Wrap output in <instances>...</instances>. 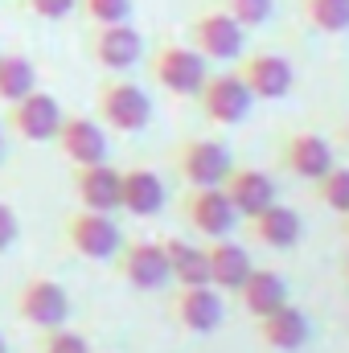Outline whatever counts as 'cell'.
Segmentation results:
<instances>
[{
    "label": "cell",
    "mask_w": 349,
    "mask_h": 353,
    "mask_svg": "<svg viewBox=\"0 0 349 353\" xmlns=\"http://www.w3.org/2000/svg\"><path fill=\"white\" fill-rule=\"evenodd\" d=\"M341 140H349V128H346V132H341Z\"/></svg>",
    "instance_id": "cell-34"
},
{
    "label": "cell",
    "mask_w": 349,
    "mask_h": 353,
    "mask_svg": "<svg viewBox=\"0 0 349 353\" xmlns=\"http://www.w3.org/2000/svg\"><path fill=\"white\" fill-rule=\"evenodd\" d=\"M119 210L136 214V218H152L165 210V181L152 173L148 165H132L119 169Z\"/></svg>",
    "instance_id": "cell-17"
},
{
    "label": "cell",
    "mask_w": 349,
    "mask_h": 353,
    "mask_svg": "<svg viewBox=\"0 0 349 353\" xmlns=\"http://www.w3.org/2000/svg\"><path fill=\"white\" fill-rule=\"evenodd\" d=\"M300 17L317 33H346L349 29V0H300Z\"/></svg>",
    "instance_id": "cell-25"
},
{
    "label": "cell",
    "mask_w": 349,
    "mask_h": 353,
    "mask_svg": "<svg viewBox=\"0 0 349 353\" xmlns=\"http://www.w3.org/2000/svg\"><path fill=\"white\" fill-rule=\"evenodd\" d=\"M17 316L33 329H62L70 321V296L58 279L50 275H29L17 288Z\"/></svg>",
    "instance_id": "cell-5"
},
{
    "label": "cell",
    "mask_w": 349,
    "mask_h": 353,
    "mask_svg": "<svg viewBox=\"0 0 349 353\" xmlns=\"http://www.w3.org/2000/svg\"><path fill=\"white\" fill-rule=\"evenodd\" d=\"M251 255L247 247H239L235 239H210L206 247V275H210V288L218 292H239V283L251 275Z\"/></svg>",
    "instance_id": "cell-19"
},
{
    "label": "cell",
    "mask_w": 349,
    "mask_h": 353,
    "mask_svg": "<svg viewBox=\"0 0 349 353\" xmlns=\"http://www.w3.org/2000/svg\"><path fill=\"white\" fill-rule=\"evenodd\" d=\"M193 99H197L201 115H206L210 123H218V128H230V123L247 119V111H251V103H255L251 90L243 87V79H239L235 70L206 74V83H201V90H197Z\"/></svg>",
    "instance_id": "cell-10"
},
{
    "label": "cell",
    "mask_w": 349,
    "mask_h": 353,
    "mask_svg": "<svg viewBox=\"0 0 349 353\" xmlns=\"http://www.w3.org/2000/svg\"><path fill=\"white\" fill-rule=\"evenodd\" d=\"M206 74H210L206 58L185 41H161L148 54V79L161 90H169L173 99H193L206 83Z\"/></svg>",
    "instance_id": "cell-2"
},
{
    "label": "cell",
    "mask_w": 349,
    "mask_h": 353,
    "mask_svg": "<svg viewBox=\"0 0 349 353\" xmlns=\"http://www.w3.org/2000/svg\"><path fill=\"white\" fill-rule=\"evenodd\" d=\"M90 25H119L132 21V0H79V8Z\"/></svg>",
    "instance_id": "cell-27"
},
{
    "label": "cell",
    "mask_w": 349,
    "mask_h": 353,
    "mask_svg": "<svg viewBox=\"0 0 349 353\" xmlns=\"http://www.w3.org/2000/svg\"><path fill=\"white\" fill-rule=\"evenodd\" d=\"M115 271H119V279H123L128 288H136V292H161V288L169 283L165 251H161V243H148V239L119 247Z\"/></svg>",
    "instance_id": "cell-13"
},
{
    "label": "cell",
    "mask_w": 349,
    "mask_h": 353,
    "mask_svg": "<svg viewBox=\"0 0 349 353\" xmlns=\"http://www.w3.org/2000/svg\"><path fill=\"white\" fill-rule=\"evenodd\" d=\"M161 251H165V263H169V279L173 283H181V288L210 283V275H206V247H193L185 239H165Z\"/></svg>",
    "instance_id": "cell-23"
},
{
    "label": "cell",
    "mask_w": 349,
    "mask_h": 353,
    "mask_svg": "<svg viewBox=\"0 0 349 353\" xmlns=\"http://www.w3.org/2000/svg\"><path fill=\"white\" fill-rule=\"evenodd\" d=\"M181 218L201 234V239H230L239 214L226 201L222 185H189L181 193Z\"/></svg>",
    "instance_id": "cell-7"
},
{
    "label": "cell",
    "mask_w": 349,
    "mask_h": 353,
    "mask_svg": "<svg viewBox=\"0 0 349 353\" xmlns=\"http://www.w3.org/2000/svg\"><path fill=\"white\" fill-rule=\"evenodd\" d=\"M235 296H239L243 312H251V316L259 321V316H267L271 308L288 304V283H283V275L271 271V267H251V275L239 283Z\"/></svg>",
    "instance_id": "cell-22"
},
{
    "label": "cell",
    "mask_w": 349,
    "mask_h": 353,
    "mask_svg": "<svg viewBox=\"0 0 349 353\" xmlns=\"http://www.w3.org/2000/svg\"><path fill=\"white\" fill-rule=\"evenodd\" d=\"M173 169L181 173L185 185H222L226 173L235 169V161H230V148L222 140L189 136L173 148Z\"/></svg>",
    "instance_id": "cell-6"
},
{
    "label": "cell",
    "mask_w": 349,
    "mask_h": 353,
    "mask_svg": "<svg viewBox=\"0 0 349 353\" xmlns=\"http://www.w3.org/2000/svg\"><path fill=\"white\" fill-rule=\"evenodd\" d=\"M37 353H90L87 337L83 333H74V329H46L41 333V341H37Z\"/></svg>",
    "instance_id": "cell-29"
},
{
    "label": "cell",
    "mask_w": 349,
    "mask_h": 353,
    "mask_svg": "<svg viewBox=\"0 0 349 353\" xmlns=\"http://www.w3.org/2000/svg\"><path fill=\"white\" fill-rule=\"evenodd\" d=\"M312 185H317V197H321V205L346 218V214H349V165H333L329 173L317 176Z\"/></svg>",
    "instance_id": "cell-26"
},
{
    "label": "cell",
    "mask_w": 349,
    "mask_h": 353,
    "mask_svg": "<svg viewBox=\"0 0 349 353\" xmlns=\"http://www.w3.org/2000/svg\"><path fill=\"white\" fill-rule=\"evenodd\" d=\"M259 341L275 353L300 350V345L308 341V316H304V308H296V304L288 300V304L271 308L267 316H259Z\"/></svg>",
    "instance_id": "cell-21"
},
{
    "label": "cell",
    "mask_w": 349,
    "mask_h": 353,
    "mask_svg": "<svg viewBox=\"0 0 349 353\" xmlns=\"http://www.w3.org/2000/svg\"><path fill=\"white\" fill-rule=\"evenodd\" d=\"M62 115H66V111L58 107L54 94H46V90H29L25 99H17V103L4 107V128H8L12 136L29 140V144H46V140L58 136Z\"/></svg>",
    "instance_id": "cell-8"
},
{
    "label": "cell",
    "mask_w": 349,
    "mask_h": 353,
    "mask_svg": "<svg viewBox=\"0 0 349 353\" xmlns=\"http://www.w3.org/2000/svg\"><path fill=\"white\" fill-rule=\"evenodd\" d=\"M17 234H21V222H17V210L0 201V251H8V247L17 243Z\"/></svg>",
    "instance_id": "cell-31"
},
{
    "label": "cell",
    "mask_w": 349,
    "mask_h": 353,
    "mask_svg": "<svg viewBox=\"0 0 349 353\" xmlns=\"http://www.w3.org/2000/svg\"><path fill=\"white\" fill-rule=\"evenodd\" d=\"M54 144H58V152L70 161V169L107 161V132H103V123L90 119V115H62Z\"/></svg>",
    "instance_id": "cell-14"
},
{
    "label": "cell",
    "mask_w": 349,
    "mask_h": 353,
    "mask_svg": "<svg viewBox=\"0 0 349 353\" xmlns=\"http://www.w3.org/2000/svg\"><path fill=\"white\" fill-rule=\"evenodd\" d=\"M346 230H349V214H346Z\"/></svg>",
    "instance_id": "cell-35"
},
{
    "label": "cell",
    "mask_w": 349,
    "mask_h": 353,
    "mask_svg": "<svg viewBox=\"0 0 349 353\" xmlns=\"http://www.w3.org/2000/svg\"><path fill=\"white\" fill-rule=\"evenodd\" d=\"M87 54L94 66L111 70V74H123L132 70L140 58H144V37L132 21H119V25H94L87 37Z\"/></svg>",
    "instance_id": "cell-9"
},
{
    "label": "cell",
    "mask_w": 349,
    "mask_h": 353,
    "mask_svg": "<svg viewBox=\"0 0 349 353\" xmlns=\"http://www.w3.org/2000/svg\"><path fill=\"white\" fill-rule=\"evenodd\" d=\"M0 353H8V345H4V337H0Z\"/></svg>",
    "instance_id": "cell-33"
},
{
    "label": "cell",
    "mask_w": 349,
    "mask_h": 353,
    "mask_svg": "<svg viewBox=\"0 0 349 353\" xmlns=\"http://www.w3.org/2000/svg\"><path fill=\"white\" fill-rule=\"evenodd\" d=\"M247 239L267 247V251H288V247L300 243V214L292 205L271 201L255 218H247Z\"/></svg>",
    "instance_id": "cell-18"
},
{
    "label": "cell",
    "mask_w": 349,
    "mask_h": 353,
    "mask_svg": "<svg viewBox=\"0 0 349 353\" xmlns=\"http://www.w3.org/2000/svg\"><path fill=\"white\" fill-rule=\"evenodd\" d=\"M21 4H25V12H33L41 21H62L79 8V0H21Z\"/></svg>",
    "instance_id": "cell-30"
},
{
    "label": "cell",
    "mask_w": 349,
    "mask_h": 353,
    "mask_svg": "<svg viewBox=\"0 0 349 353\" xmlns=\"http://www.w3.org/2000/svg\"><path fill=\"white\" fill-rule=\"evenodd\" d=\"M243 29H259L271 21V12H275V0H218Z\"/></svg>",
    "instance_id": "cell-28"
},
{
    "label": "cell",
    "mask_w": 349,
    "mask_h": 353,
    "mask_svg": "<svg viewBox=\"0 0 349 353\" xmlns=\"http://www.w3.org/2000/svg\"><path fill=\"white\" fill-rule=\"evenodd\" d=\"M29 90H37V70L25 54H0V103H17Z\"/></svg>",
    "instance_id": "cell-24"
},
{
    "label": "cell",
    "mask_w": 349,
    "mask_h": 353,
    "mask_svg": "<svg viewBox=\"0 0 349 353\" xmlns=\"http://www.w3.org/2000/svg\"><path fill=\"white\" fill-rule=\"evenodd\" d=\"M169 316L185 333H214L226 316V304H222V292L201 283V288H181L177 283L173 296H169Z\"/></svg>",
    "instance_id": "cell-12"
},
{
    "label": "cell",
    "mask_w": 349,
    "mask_h": 353,
    "mask_svg": "<svg viewBox=\"0 0 349 353\" xmlns=\"http://www.w3.org/2000/svg\"><path fill=\"white\" fill-rule=\"evenodd\" d=\"M222 193L226 201L235 205L239 218H255L259 210H267L275 201V181L263 173V169H251V165H235L226 181H222Z\"/></svg>",
    "instance_id": "cell-16"
},
{
    "label": "cell",
    "mask_w": 349,
    "mask_h": 353,
    "mask_svg": "<svg viewBox=\"0 0 349 353\" xmlns=\"http://www.w3.org/2000/svg\"><path fill=\"white\" fill-rule=\"evenodd\" d=\"M62 239L74 255H83L90 263H103V259H115L123 239H119V226L111 214H99V210H74L66 214L62 222Z\"/></svg>",
    "instance_id": "cell-4"
},
{
    "label": "cell",
    "mask_w": 349,
    "mask_h": 353,
    "mask_svg": "<svg viewBox=\"0 0 349 353\" xmlns=\"http://www.w3.org/2000/svg\"><path fill=\"white\" fill-rule=\"evenodd\" d=\"M0 157H4V128H0Z\"/></svg>",
    "instance_id": "cell-32"
},
{
    "label": "cell",
    "mask_w": 349,
    "mask_h": 353,
    "mask_svg": "<svg viewBox=\"0 0 349 353\" xmlns=\"http://www.w3.org/2000/svg\"><path fill=\"white\" fill-rule=\"evenodd\" d=\"M279 161L283 169L300 181H317L333 169V144L321 132H288L279 144Z\"/></svg>",
    "instance_id": "cell-15"
},
{
    "label": "cell",
    "mask_w": 349,
    "mask_h": 353,
    "mask_svg": "<svg viewBox=\"0 0 349 353\" xmlns=\"http://www.w3.org/2000/svg\"><path fill=\"white\" fill-rule=\"evenodd\" d=\"M94 119L111 132H144L152 123V99L144 94V87H136L132 79H103L94 87Z\"/></svg>",
    "instance_id": "cell-1"
},
{
    "label": "cell",
    "mask_w": 349,
    "mask_h": 353,
    "mask_svg": "<svg viewBox=\"0 0 349 353\" xmlns=\"http://www.w3.org/2000/svg\"><path fill=\"white\" fill-rule=\"evenodd\" d=\"M74 197L83 201V210L115 214L119 210V169H111L107 161L79 165L74 169Z\"/></svg>",
    "instance_id": "cell-20"
},
{
    "label": "cell",
    "mask_w": 349,
    "mask_h": 353,
    "mask_svg": "<svg viewBox=\"0 0 349 353\" xmlns=\"http://www.w3.org/2000/svg\"><path fill=\"white\" fill-rule=\"evenodd\" d=\"M235 74L243 79V87L251 90V99H283L292 83H296V70L283 54H267V50H255V54H239L235 58Z\"/></svg>",
    "instance_id": "cell-11"
},
{
    "label": "cell",
    "mask_w": 349,
    "mask_h": 353,
    "mask_svg": "<svg viewBox=\"0 0 349 353\" xmlns=\"http://www.w3.org/2000/svg\"><path fill=\"white\" fill-rule=\"evenodd\" d=\"M189 46L206 58V62H235L247 46V29L222 8H201L193 21H189Z\"/></svg>",
    "instance_id": "cell-3"
}]
</instances>
